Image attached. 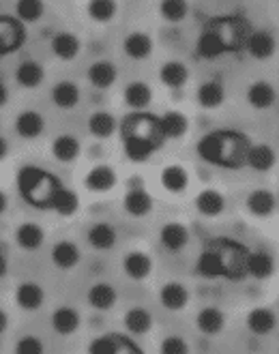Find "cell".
Wrapping results in <instances>:
<instances>
[{"instance_id":"e0dca14e","label":"cell","mask_w":279,"mask_h":354,"mask_svg":"<svg viewBox=\"0 0 279 354\" xmlns=\"http://www.w3.org/2000/svg\"><path fill=\"white\" fill-rule=\"evenodd\" d=\"M15 243L24 252H39L43 243H46V230L35 221H24L15 230Z\"/></svg>"},{"instance_id":"836d02e7","label":"cell","mask_w":279,"mask_h":354,"mask_svg":"<svg viewBox=\"0 0 279 354\" xmlns=\"http://www.w3.org/2000/svg\"><path fill=\"white\" fill-rule=\"evenodd\" d=\"M116 129H118V122L112 112L97 110L89 116V131H91V136H95L99 140L112 138L116 133Z\"/></svg>"},{"instance_id":"bcb514c9","label":"cell","mask_w":279,"mask_h":354,"mask_svg":"<svg viewBox=\"0 0 279 354\" xmlns=\"http://www.w3.org/2000/svg\"><path fill=\"white\" fill-rule=\"evenodd\" d=\"M7 103H9V86L5 82H0V110H3Z\"/></svg>"},{"instance_id":"7a4b0ae2","label":"cell","mask_w":279,"mask_h":354,"mask_svg":"<svg viewBox=\"0 0 279 354\" xmlns=\"http://www.w3.org/2000/svg\"><path fill=\"white\" fill-rule=\"evenodd\" d=\"M249 147L251 142L247 133L236 129H215L198 142V153L210 165L236 170L245 165Z\"/></svg>"},{"instance_id":"d6a6232c","label":"cell","mask_w":279,"mask_h":354,"mask_svg":"<svg viewBox=\"0 0 279 354\" xmlns=\"http://www.w3.org/2000/svg\"><path fill=\"white\" fill-rule=\"evenodd\" d=\"M123 99L132 110H144L146 106H150V101H153V88H150L142 80L129 82V84L125 86Z\"/></svg>"},{"instance_id":"5bb4252c","label":"cell","mask_w":279,"mask_h":354,"mask_svg":"<svg viewBox=\"0 0 279 354\" xmlns=\"http://www.w3.org/2000/svg\"><path fill=\"white\" fill-rule=\"evenodd\" d=\"M50 48H52V54L64 62H71L80 56V50H82V41L75 32H69V30H60L52 37L50 41Z\"/></svg>"},{"instance_id":"8fae6325","label":"cell","mask_w":279,"mask_h":354,"mask_svg":"<svg viewBox=\"0 0 279 354\" xmlns=\"http://www.w3.org/2000/svg\"><path fill=\"white\" fill-rule=\"evenodd\" d=\"M247 103L253 110H271L277 103V88L267 80L251 82L247 86Z\"/></svg>"},{"instance_id":"b9f144b4","label":"cell","mask_w":279,"mask_h":354,"mask_svg":"<svg viewBox=\"0 0 279 354\" xmlns=\"http://www.w3.org/2000/svg\"><path fill=\"white\" fill-rule=\"evenodd\" d=\"M159 15L170 24H179L189 15V3L187 0H161Z\"/></svg>"},{"instance_id":"ac0fdd59","label":"cell","mask_w":279,"mask_h":354,"mask_svg":"<svg viewBox=\"0 0 279 354\" xmlns=\"http://www.w3.org/2000/svg\"><path fill=\"white\" fill-rule=\"evenodd\" d=\"M86 301H89V305L97 311H110L118 301V290L107 281H97L89 288Z\"/></svg>"},{"instance_id":"74e56055","label":"cell","mask_w":279,"mask_h":354,"mask_svg":"<svg viewBox=\"0 0 279 354\" xmlns=\"http://www.w3.org/2000/svg\"><path fill=\"white\" fill-rule=\"evenodd\" d=\"M161 185L165 187L168 192L172 194H181L189 187V172L187 168L179 163H172V165H165L161 170Z\"/></svg>"},{"instance_id":"9c48e42d","label":"cell","mask_w":279,"mask_h":354,"mask_svg":"<svg viewBox=\"0 0 279 354\" xmlns=\"http://www.w3.org/2000/svg\"><path fill=\"white\" fill-rule=\"evenodd\" d=\"M15 303L24 311H39L46 305V290L37 281H21L15 288Z\"/></svg>"},{"instance_id":"5b68a950","label":"cell","mask_w":279,"mask_h":354,"mask_svg":"<svg viewBox=\"0 0 279 354\" xmlns=\"http://www.w3.org/2000/svg\"><path fill=\"white\" fill-rule=\"evenodd\" d=\"M89 352L91 354H120V352L142 354V350L138 348V344H134V339H129L125 335H116V333H107V335L95 337L89 346Z\"/></svg>"},{"instance_id":"7c38bea8","label":"cell","mask_w":279,"mask_h":354,"mask_svg":"<svg viewBox=\"0 0 279 354\" xmlns=\"http://www.w3.org/2000/svg\"><path fill=\"white\" fill-rule=\"evenodd\" d=\"M86 75H89V82L99 88V91H107V88H112L116 84V80H118V67L114 65L112 60H95L93 65L89 67V71H86Z\"/></svg>"},{"instance_id":"e575fe53","label":"cell","mask_w":279,"mask_h":354,"mask_svg":"<svg viewBox=\"0 0 279 354\" xmlns=\"http://www.w3.org/2000/svg\"><path fill=\"white\" fill-rule=\"evenodd\" d=\"M123 324L134 335H146L153 328V316H150V311L146 307H129L123 318Z\"/></svg>"},{"instance_id":"f1b7e54d","label":"cell","mask_w":279,"mask_h":354,"mask_svg":"<svg viewBox=\"0 0 279 354\" xmlns=\"http://www.w3.org/2000/svg\"><path fill=\"white\" fill-rule=\"evenodd\" d=\"M52 157L60 163H73L80 157L82 144L75 136L71 133H60L52 140Z\"/></svg>"},{"instance_id":"1f68e13d","label":"cell","mask_w":279,"mask_h":354,"mask_svg":"<svg viewBox=\"0 0 279 354\" xmlns=\"http://www.w3.org/2000/svg\"><path fill=\"white\" fill-rule=\"evenodd\" d=\"M159 80L168 88H183L189 82V67L181 60H168L159 69Z\"/></svg>"},{"instance_id":"cb8c5ba5","label":"cell","mask_w":279,"mask_h":354,"mask_svg":"<svg viewBox=\"0 0 279 354\" xmlns=\"http://www.w3.org/2000/svg\"><path fill=\"white\" fill-rule=\"evenodd\" d=\"M86 241H89V245L97 249V252H110V249H114L118 236H116V230L107 221H97L89 227Z\"/></svg>"},{"instance_id":"ee69618b","label":"cell","mask_w":279,"mask_h":354,"mask_svg":"<svg viewBox=\"0 0 279 354\" xmlns=\"http://www.w3.org/2000/svg\"><path fill=\"white\" fill-rule=\"evenodd\" d=\"M15 352L17 354H43L46 352V346H43L41 337H37V335H24L17 339Z\"/></svg>"},{"instance_id":"d590c367","label":"cell","mask_w":279,"mask_h":354,"mask_svg":"<svg viewBox=\"0 0 279 354\" xmlns=\"http://www.w3.org/2000/svg\"><path fill=\"white\" fill-rule=\"evenodd\" d=\"M165 140H179L189 131V118L179 110H168L159 116Z\"/></svg>"},{"instance_id":"f907efd6","label":"cell","mask_w":279,"mask_h":354,"mask_svg":"<svg viewBox=\"0 0 279 354\" xmlns=\"http://www.w3.org/2000/svg\"><path fill=\"white\" fill-rule=\"evenodd\" d=\"M7 208H9V198L5 192H0V215H5Z\"/></svg>"},{"instance_id":"277c9868","label":"cell","mask_w":279,"mask_h":354,"mask_svg":"<svg viewBox=\"0 0 279 354\" xmlns=\"http://www.w3.org/2000/svg\"><path fill=\"white\" fill-rule=\"evenodd\" d=\"M26 44V24L17 17L3 13L0 15V58H5Z\"/></svg>"},{"instance_id":"d6986e66","label":"cell","mask_w":279,"mask_h":354,"mask_svg":"<svg viewBox=\"0 0 279 354\" xmlns=\"http://www.w3.org/2000/svg\"><path fill=\"white\" fill-rule=\"evenodd\" d=\"M159 303L168 311H181L189 305V290L181 281H168L159 290Z\"/></svg>"},{"instance_id":"9a60e30c","label":"cell","mask_w":279,"mask_h":354,"mask_svg":"<svg viewBox=\"0 0 279 354\" xmlns=\"http://www.w3.org/2000/svg\"><path fill=\"white\" fill-rule=\"evenodd\" d=\"M155 50V41L148 32L134 30L123 39V52L132 60H146Z\"/></svg>"},{"instance_id":"681fc988","label":"cell","mask_w":279,"mask_h":354,"mask_svg":"<svg viewBox=\"0 0 279 354\" xmlns=\"http://www.w3.org/2000/svg\"><path fill=\"white\" fill-rule=\"evenodd\" d=\"M7 155H9V142H7V138L0 136V161H5Z\"/></svg>"},{"instance_id":"44dd1931","label":"cell","mask_w":279,"mask_h":354,"mask_svg":"<svg viewBox=\"0 0 279 354\" xmlns=\"http://www.w3.org/2000/svg\"><path fill=\"white\" fill-rule=\"evenodd\" d=\"M82 324V316L75 307H69V305H62V307H56L54 314H52V328L54 333L62 337H69L73 333L80 328Z\"/></svg>"},{"instance_id":"7dc6e473","label":"cell","mask_w":279,"mask_h":354,"mask_svg":"<svg viewBox=\"0 0 279 354\" xmlns=\"http://www.w3.org/2000/svg\"><path fill=\"white\" fill-rule=\"evenodd\" d=\"M7 273H9V260L3 252H0V279H5Z\"/></svg>"},{"instance_id":"4316f807","label":"cell","mask_w":279,"mask_h":354,"mask_svg":"<svg viewBox=\"0 0 279 354\" xmlns=\"http://www.w3.org/2000/svg\"><path fill=\"white\" fill-rule=\"evenodd\" d=\"M196 326H198L200 333H204V335H208V337L219 335V333L226 328V314H224V309L215 307V305L204 307L200 314L196 316Z\"/></svg>"},{"instance_id":"52a82bcc","label":"cell","mask_w":279,"mask_h":354,"mask_svg":"<svg viewBox=\"0 0 279 354\" xmlns=\"http://www.w3.org/2000/svg\"><path fill=\"white\" fill-rule=\"evenodd\" d=\"M118 183V176H116V170L112 165L107 163H99V165H93L84 178V187L93 194H107L112 192Z\"/></svg>"},{"instance_id":"f6af8a7d","label":"cell","mask_w":279,"mask_h":354,"mask_svg":"<svg viewBox=\"0 0 279 354\" xmlns=\"http://www.w3.org/2000/svg\"><path fill=\"white\" fill-rule=\"evenodd\" d=\"M161 352L163 354H187L189 352V344L181 335H168L161 342Z\"/></svg>"},{"instance_id":"ba28073f","label":"cell","mask_w":279,"mask_h":354,"mask_svg":"<svg viewBox=\"0 0 279 354\" xmlns=\"http://www.w3.org/2000/svg\"><path fill=\"white\" fill-rule=\"evenodd\" d=\"M153 258H150L146 252H142V249H134V252H127L125 258H123V270L125 275L129 279L134 281H142L146 279L150 273H153Z\"/></svg>"},{"instance_id":"ab89813d","label":"cell","mask_w":279,"mask_h":354,"mask_svg":"<svg viewBox=\"0 0 279 354\" xmlns=\"http://www.w3.org/2000/svg\"><path fill=\"white\" fill-rule=\"evenodd\" d=\"M46 15V3L43 0H17L15 17L24 24H37Z\"/></svg>"},{"instance_id":"8992f818","label":"cell","mask_w":279,"mask_h":354,"mask_svg":"<svg viewBox=\"0 0 279 354\" xmlns=\"http://www.w3.org/2000/svg\"><path fill=\"white\" fill-rule=\"evenodd\" d=\"M245 50L255 60H269V58H273L275 52H277L275 35L271 30H264V28H258V30L249 32L247 39H245Z\"/></svg>"},{"instance_id":"ffe728a7","label":"cell","mask_w":279,"mask_h":354,"mask_svg":"<svg viewBox=\"0 0 279 354\" xmlns=\"http://www.w3.org/2000/svg\"><path fill=\"white\" fill-rule=\"evenodd\" d=\"M50 258H52V264L60 270H73L80 260H82V252L80 247L73 243V241H58L52 252H50Z\"/></svg>"},{"instance_id":"83f0119b","label":"cell","mask_w":279,"mask_h":354,"mask_svg":"<svg viewBox=\"0 0 279 354\" xmlns=\"http://www.w3.org/2000/svg\"><path fill=\"white\" fill-rule=\"evenodd\" d=\"M153 206H155L153 198H150V194H146L144 189H132V192H127L123 198L125 213L136 217V219H142V217L153 213Z\"/></svg>"},{"instance_id":"8d00e7d4","label":"cell","mask_w":279,"mask_h":354,"mask_svg":"<svg viewBox=\"0 0 279 354\" xmlns=\"http://www.w3.org/2000/svg\"><path fill=\"white\" fill-rule=\"evenodd\" d=\"M196 208L204 217H219L226 211V198L217 189H204L196 198Z\"/></svg>"},{"instance_id":"f546056e","label":"cell","mask_w":279,"mask_h":354,"mask_svg":"<svg viewBox=\"0 0 279 354\" xmlns=\"http://www.w3.org/2000/svg\"><path fill=\"white\" fill-rule=\"evenodd\" d=\"M277 163V153L269 144H251L247 151V161L245 165H249L255 172H269L275 168Z\"/></svg>"},{"instance_id":"4fadbf2b","label":"cell","mask_w":279,"mask_h":354,"mask_svg":"<svg viewBox=\"0 0 279 354\" xmlns=\"http://www.w3.org/2000/svg\"><path fill=\"white\" fill-rule=\"evenodd\" d=\"M15 82L21 88L35 91L43 84V82H46V67H43L41 62L35 58L21 60L15 69Z\"/></svg>"},{"instance_id":"603a6c76","label":"cell","mask_w":279,"mask_h":354,"mask_svg":"<svg viewBox=\"0 0 279 354\" xmlns=\"http://www.w3.org/2000/svg\"><path fill=\"white\" fill-rule=\"evenodd\" d=\"M82 99V91L75 82L60 80L52 86V103L58 110H73Z\"/></svg>"},{"instance_id":"f35d334b","label":"cell","mask_w":279,"mask_h":354,"mask_svg":"<svg viewBox=\"0 0 279 354\" xmlns=\"http://www.w3.org/2000/svg\"><path fill=\"white\" fill-rule=\"evenodd\" d=\"M86 13L97 24H107L112 22L118 13V3L116 0H89L86 5Z\"/></svg>"},{"instance_id":"7bdbcfd3","label":"cell","mask_w":279,"mask_h":354,"mask_svg":"<svg viewBox=\"0 0 279 354\" xmlns=\"http://www.w3.org/2000/svg\"><path fill=\"white\" fill-rule=\"evenodd\" d=\"M78 206H80L78 194L71 192V189H67V187L62 185V189L58 192V196H56V200L52 204V211H56L62 217H71V215L78 213Z\"/></svg>"},{"instance_id":"60d3db41","label":"cell","mask_w":279,"mask_h":354,"mask_svg":"<svg viewBox=\"0 0 279 354\" xmlns=\"http://www.w3.org/2000/svg\"><path fill=\"white\" fill-rule=\"evenodd\" d=\"M198 54L213 60V58H217V56H224L226 54V48L224 44L219 41L217 32H215L210 26H206L202 32H200V39H198Z\"/></svg>"},{"instance_id":"3957f363","label":"cell","mask_w":279,"mask_h":354,"mask_svg":"<svg viewBox=\"0 0 279 354\" xmlns=\"http://www.w3.org/2000/svg\"><path fill=\"white\" fill-rule=\"evenodd\" d=\"M62 183L52 172L39 168V165H21L17 172V192L26 204L46 211L52 208Z\"/></svg>"},{"instance_id":"30bf717a","label":"cell","mask_w":279,"mask_h":354,"mask_svg":"<svg viewBox=\"0 0 279 354\" xmlns=\"http://www.w3.org/2000/svg\"><path fill=\"white\" fill-rule=\"evenodd\" d=\"M159 241L163 245L165 252L170 254H179L189 245V230L187 225L181 221H168L159 230Z\"/></svg>"},{"instance_id":"d4e9b609","label":"cell","mask_w":279,"mask_h":354,"mask_svg":"<svg viewBox=\"0 0 279 354\" xmlns=\"http://www.w3.org/2000/svg\"><path fill=\"white\" fill-rule=\"evenodd\" d=\"M245 206H247V211H249L253 217L264 219V217L275 215V211H277V198H275V194L269 192V189H255V192H251V194L247 196Z\"/></svg>"},{"instance_id":"6da1fadb","label":"cell","mask_w":279,"mask_h":354,"mask_svg":"<svg viewBox=\"0 0 279 354\" xmlns=\"http://www.w3.org/2000/svg\"><path fill=\"white\" fill-rule=\"evenodd\" d=\"M118 131L123 138L125 153L132 161L148 159L153 153H157L165 142L159 116L146 114L140 110L134 114H127L123 122L118 124Z\"/></svg>"},{"instance_id":"2e32d148","label":"cell","mask_w":279,"mask_h":354,"mask_svg":"<svg viewBox=\"0 0 279 354\" xmlns=\"http://www.w3.org/2000/svg\"><path fill=\"white\" fill-rule=\"evenodd\" d=\"M46 131V118L37 110H24L15 118V133L24 140H37Z\"/></svg>"},{"instance_id":"484cf974","label":"cell","mask_w":279,"mask_h":354,"mask_svg":"<svg viewBox=\"0 0 279 354\" xmlns=\"http://www.w3.org/2000/svg\"><path fill=\"white\" fill-rule=\"evenodd\" d=\"M196 99L200 103V108H204V110H217V108L224 106V101H226V88H224L222 82H217V80H206V82H202V84L198 86Z\"/></svg>"},{"instance_id":"4dcf8cb0","label":"cell","mask_w":279,"mask_h":354,"mask_svg":"<svg viewBox=\"0 0 279 354\" xmlns=\"http://www.w3.org/2000/svg\"><path fill=\"white\" fill-rule=\"evenodd\" d=\"M247 328L253 335H271L277 328V316L269 307H253L247 314Z\"/></svg>"},{"instance_id":"7402d4cb","label":"cell","mask_w":279,"mask_h":354,"mask_svg":"<svg viewBox=\"0 0 279 354\" xmlns=\"http://www.w3.org/2000/svg\"><path fill=\"white\" fill-rule=\"evenodd\" d=\"M245 273L255 277V279H269V277H273V273H275V258H273V254L262 252V249H258V252H247Z\"/></svg>"},{"instance_id":"c3c4849f","label":"cell","mask_w":279,"mask_h":354,"mask_svg":"<svg viewBox=\"0 0 279 354\" xmlns=\"http://www.w3.org/2000/svg\"><path fill=\"white\" fill-rule=\"evenodd\" d=\"M9 328V316H7V311L0 307V335Z\"/></svg>"}]
</instances>
